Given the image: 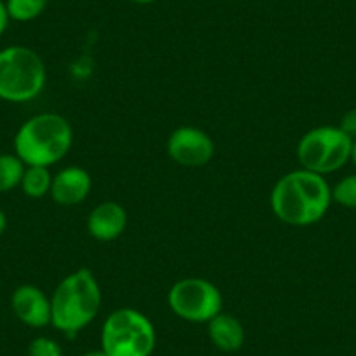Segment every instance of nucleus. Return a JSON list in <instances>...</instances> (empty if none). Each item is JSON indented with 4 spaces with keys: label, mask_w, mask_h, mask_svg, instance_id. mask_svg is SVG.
Wrapping results in <instances>:
<instances>
[{
    "label": "nucleus",
    "mask_w": 356,
    "mask_h": 356,
    "mask_svg": "<svg viewBox=\"0 0 356 356\" xmlns=\"http://www.w3.org/2000/svg\"><path fill=\"white\" fill-rule=\"evenodd\" d=\"M9 22H11V19H9L8 9H6V2H2V0H0V37L4 35Z\"/></svg>",
    "instance_id": "obj_19"
},
{
    "label": "nucleus",
    "mask_w": 356,
    "mask_h": 356,
    "mask_svg": "<svg viewBox=\"0 0 356 356\" xmlns=\"http://www.w3.org/2000/svg\"><path fill=\"white\" fill-rule=\"evenodd\" d=\"M349 161H353V164H355L356 166V140H353V147H351V159Z\"/></svg>",
    "instance_id": "obj_21"
},
{
    "label": "nucleus",
    "mask_w": 356,
    "mask_h": 356,
    "mask_svg": "<svg viewBox=\"0 0 356 356\" xmlns=\"http://www.w3.org/2000/svg\"><path fill=\"white\" fill-rule=\"evenodd\" d=\"M102 307V289L88 267L65 276L51 296V325L68 337L77 335L97 318Z\"/></svg>",
    "instance_id": "obj_2"
},
{
    "label": "nucleus",
    "mask_w": 356,
    "mask_h": 356,
    "mask_svg": "<svg viewBox=\"0 0 356 356\" xmlns=\"http://www.w3.org/2000/svg\"><path fill=\"white\" fill-rule=\"evenodd\" d=\"M51 186H53V175H51L49 168L46 166H26L25 173L22 178L23 194L32 200H42L44 196L51 193Z\"/></svg>",
    "instance_id": "obj_13"
},
{
    "label": "nucleus",
    "mask_w": 356,
    "mask_h": 356,
    "mask_svg": "<svg viewBox=\"0 0 356 356\" xmlns=\"http://www.w3.org/2000/svg\"><path fill=\"white\" fill-rule=\"evenodd\" d=\"M332 201L344 208L356 210V173L348 175L335 184V187L332 189Z\"/></svg>",
    "instance_id": "obj_16"
},
{
    "label": "nucleus",
    "mask_w": 356,
    "mask_h": 356,
    "mask_svg": "<svg viewBox=\"0 0 356 356\" xmlns=\"http://www.w3.org/2000/svg\"><path fill=\"white\" fill-rule=\"evenodd\" d=\"M91 187H93V180L84 168L67 166L53 175L49 196L53 197L54 203L61 207H75L89 196Z\"/></svg>",
    "instance_id": "obj_10"
},
{
    "label": "nucleus",
    "mask_w": 356,
    "mask_h": 356,
    "mask_svg": "<svg viewBox=\"0 0 356 356\" xmlns=\"http://www.w3.org/2000/svg\"><path fill=\"white\" fill-rule=\"evenodd\" d=\"M170 309L191 323H208L224 306L220 290L211 282L197 276L178 280L168 292Z\"/></svg>",
    "instance_id": "obj_7"
},
{
    "label": "nucleus",
    "mask_w": 356,
    "mask_h": 356,
    "mask_svg": "<svg viewBox=\"0 0 356 356\" xmlns=\"http://www.w3.org/2000/svg\"><path fill=\"white\" fill-rule=\"evenodd\" d=\"M269 203L283 224L307 227L325 217L332 203V189L325 177L299 168L275 184Z\"/></svg>",
    "instance_id": "obj_1"
},
{
    "label": "nucleus",
    "mask_w": 356,
    "mask_h": 356,
    "mask_svg": "<svg viewBox=\"0 0 356 356\" xmlns=\"http://www.w3.org/2000/svg\"><path fill=\"white\" fill-rule=\"evenodd\" d=\"M74 142L72 126L63 115L42 112L32 115L15 135V154L26 166H46L60 163L70 152Z\"/></svg>",
    "instance_id": "obj_3"
},
{
    "label": "nucleus",
    "mask_w": 356,
    "mask_h": 356,
    "mask_svg": "<svg viewBox=\"0 0 356 356\" xmlns=\"http://www.w3.org/2000/svg\"><path fill=\"white\" fill-rule=\"evenodd\" d=\"M351 147L353 140L339 126H318L299 140L297 161L304 170L325 177L351 159Z\"/></svg>",
    "instance_id": "obj_6"
},
{
    "label": "nucleus",
    "mask_w": 356,
    "mask_h": 356,
    "mask_svg": "<svg viewBox=\"0 0 356 356\" xmlns=\"http://www.w3.org/2000/svg\"><path fill=\"white\" fill-rule=\"evenodd\" d=\"M207 325L210 341L220 351L234 353L245 344V328H243L241 321L232 314L220 311Z\"/></svg>",
    "instance_id": "obj_12"
},
{
    "label": "nucleus",
    "mask_w": 356,
    "mask_h": 356,
    "mask_svg": "<svg viewBox=\"0 0 356 356\" xmlns=\"http://www.w3.org/2000/svg\"><path fill=\"white\" fill-rule=\"evenodd\" d=\"M6 229H8V215L4 210H0V236L4 234Z\"/></svg>",
    "instance_id": "obj_20"
},
{
    "label": "nucleus",
    "mask_w": 356,
    "mask_h": 356,
    "mask_svg": "<svg viewBox=\"0 0 356 356\" xmlns=\"http://www.w3.org/2000/svg\"><path fill=\"white\" fill-rule=\"evenodd\" d=\"M47 72L39 53L26 46L0 51V100L26 104L42 93Z\"/></svg>",
    "instance_id": "obj_4"
},
{
    "label": "nucleus",
    "mask_w": 356,
    "mask_h": 356,
    "mask_svg": "<svg viewBox=\"0 0 356 356\" xmlns=\"http://www.w3.org/2000/svg\"><path fill=\"white\" fill-rule=\"evenodd\" d=\"M26 164L16 154H0V194L19 187Z\"/></svg>",
    "instance_id": "obj_14"
},
{
    "label": "nucleus",
    "mask_w": 356,
    "mask_h": 356,
    "mask_svg": "<svg viewBox=\"0 0 356 356\" xmlns=\"http://www.w3.org/2000/svg\"><path fill=\"white\" fill-rule=\"evenodd\" d=\"M156 348L152 321L133 307L108 314L102 327V351L107 356H150Z\"/></svg>",
    "instance_id": "obj_5"
},
{
    "label": "nucleus",
    "mask_w": 356,
    "mask_h": 356,
    "mask_svg": "<svg viewBox=\"0 0 356 356\" xmlns=\"http://www.w3.org/2000/svg\"><path fill=\"white\" fill-rule=\"evenodd\" d=\"M82 356H107V355H105L102 349H97V351H88L86 355H82Z\"/></svg>",
    "instance_id": "obj_22"
},
{
    "label": "nucleus",
    "mask_w": 356,
    "mask_h": 356,
    "mask_svg": "<svg viewBox=\"0 0 356 356\" xmlns=\"http://www.w3.org/2000/svg\"><path fill=\"white\" fill-rule=\"evenodd\" d=\"M11 309L26 327L44 328L51 325V297L35 285L16 286L11 296Z\"/></svg>",
    "instance_id": "obj_9"
},
{
    "label": "nucleus",
    "mask_w": 356,
    "mask_h": 356,
    "mask_svg": "<svg viewBox=\"0 0 356 356\" xmlns=\"http://www.w3.org/2000/svg\"><path fill=\"white\" fill-rule=\"evenodd\" d=\"M47 0H6L9 19L19 23L33 22L46 11Z\"/></svg>",
    "instance_id": "obj_15"
},
{
    "label": "nucleus",
    "mask_w": 356,
    "mask_h": 356,
    "mask_svg": "<svg viewBox=\"0 0 356 356\" xmlns=\"http://www.w3.org/2000/svg\"><path fill=\"white\" fill-rule=\"evenodd\" d=\"M29 356H61V346L51 337H35L29 346Z\"/></svg>",
    "instance_id": "obj_17"
},
{
    "label": "nucleus",
    "mask_w": 356,
    "mask_h": 356,
    "mask_svg": "<svg viewBox=\"0 0 356 356\" xmlns=\"http://www.w3.org/2000/svg\"><path fill=\"white\" fill-rule=\"evenodd\" d=\"M339 128H341L349 138L356 140V108H351V111H348L342 115Z\"/></svg>",
    "instance_id": "obj_18"
},
{
    "label": "nucleus",
    "mask_w": 356,
    "mask_h": 356,
    "mask_svg": "<svg viewBox=\"0 0 356 356\" xmlns=\"http://www.w3.org/2000/svg\"><path fill=\"white\" fill-rule=\"evenodd\" d=\"M171 161L184 168H201L211 161L215 143L207 131L194 126H180L170 135L166 143Z\"/></svg>",
    "instance_id": "obj_8"
},
{
    "label": "nucleus",
    "mask_w": 356,
    "mask_h": 356,
    "mask_svg": "<svg viewBox=\"0 0 356 356\" xmlns=\"http://www.w3.org/2000/svg\"><path fill=\"white\" fill-rule=\"evenodd\" d=\"M128 225V213L115 201H104L91 210L88 217V232L98 241H114L121 238Z\"/></svg>",
    "instance_id": "obj_11"
},
{
    "label": "nucleus",
    "mask_w": 356,
    "mask_h": 356,
    "mask_svg": "<svg viewBox=\"0 0 356 356\" xmlns=\"http://www.w3.org/2000/svg\"><path fill=\"white\" fill-rule=\"evenodd\" d=\"M131 2H135V4H142V6H145V4H152L154 0H131Z\"/></svg>",
    "instance_id": "obj_23"
}]
</instances>
